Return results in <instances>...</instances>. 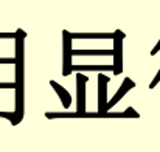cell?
<instances>
[{
    "instance_id": "cell-11",
    "label": "cell",
    "mask_w": 160,
    "mask_h": 152,
    "mask_svg": "<svg viewBox=\"0 0 160 152\" xmlns=\"http://www.w3.org/2000/svg\"><path fill=\"white\" fill-rule=\"evenodd\" d=\"M159 81H160V70H159V73H157V76L152 79V82L149 84V89H154V87L157 86V82H159Z\"/></svg>"
},
{
    "instance_id": "cell-9",
    "label": "cell",
    "mask_w": 160,
    "mask_h": 152,
    "mask_svg": "<svg viewBox=\"0 0 160 152\" xmlns=\"http://www.w3.org/2000/svg\"><path fill=\"white\" fill-rule=\"evenodd\" d=\"M50 84H52V87H53L54 90L58 92V95L61 96L64 107H68V105H70V95L67 93V90H65V89H62V87H61L58 82H54V81H50Z\"/></svg>"
},
{
    "instance_id": "cell-8",
    "label": "cell",
    "mask_w": 160,
    "mask_h": 152,
    "mask_svg": "<svg viewBox=\"0 0 160 152\" xmlns=\"http://www.w3.org/2000/svg\"><path fill=\"white\" fill-rule=\"evenodd\" d=\"M97 70V71H113V65H72V71Z\"/></svg>"
},
{
    "instance_id": "cell-4",
    "label": "cell",
    "mask_w": 160,
    "mask_h": 152,
    "mask_svg": "<svg viewBox=\"0 0 160 152\" xmlns=\"http://www.w3.org/2000/svg\"><path fill=\"white\" fill-rule=\"evenodd\" d=\"M86 82H87V76L78 73V75H76V92H78V110H79V113H84V92H86Z\"/></svg>"
},
{
    "instance_id": "cell-1",
    "label": "cell",
    "mask_w": 160,
    "mask_h": 152,
    "mask_svg": "<svg viewBox=\"0 0 160 152\" xmlns=\"http://www.w3.org/2000/svg\"><path fill=\"white\" fill-rule=\"evenodd\" d=\"M25 31H16V115L17 120H22L23 115V79H25Z\"/></svg>"
},
{
    "instance_id": "cell-7",
    "label": "cell",
    "mask_w": 160,
    "mask_h": 152,
    "mask_svg": "<svg viewBox=\"0 0 160 152\" xmlns=\"http://www.w3.org/2000/svg\"><path fill=\"white\" fill-rule=\"evenodd\" d=\"M70 37L72 39H113V33L109 34V33H104V34H89V33H70Z\"/></svg>"
},
{
    "instance_id": "cell-3",
    "label": "cell",
    "mask_w": 160,
    "mask_h": 152,
    "mask_svg": "<svg viewBox=\"0 0 160 152\" xmlns=\"http://www.w3.org/2000/svg\"><path fill=\"white\" fill-rule=\"evenodd\" d=\"M72 37L67 30L62 31V75L68 76L72 73Z\"/></svg>"
},
{
    "instance_id": "cell-5",
    "label": "cell",
    "mask_w": 160,
    "mask_h": 152,
    "mask_svg": "<svg viewBox=\"0 0 160 152\" xmlns=\"http://www.w3.org/2000/svg\"><path fill=\"white\" fill-rule=\"evenodd\" d=\"M109 82V78L104 76L103 73L98 75V93H100V115H104L106 112V84Z\"/></svg>"
},
{
    "instance_id": "cell-6",
    "label": "cell",
    "mask_w": 160,
    "mask_h": 152,
    "mask_svg": "<svg viewBox=\"0 0 160 152\" xmlns=\"http://www.w3.org/2000/svg\"><path fill=\"white\" fill-rule=\"evenodd\" d=\"M134 86H135V84H134V81H132V79H129V78H126V79L123 81V86H121V87H120V90H118V92L115 93L113 100H112V101L107 104L106 109H110V107H112V105H113L115 102L120 101V100H121V96H123V95H124V93H126V92H128L129 89H132Z\"/></svg>"
},
{
    "instance_id": "cell-10",
    "label": "cell",
    "mask_w": 160,
    "mask_h": 152,
    "mask_svg": "<svg viewBox=\"0 0 160 152\" xmlns=\"http://www.w3.org/2000/svg\"><path fill=\"white\" fill-rule=\"evenodd\" d=\"M0 64H16V57H6V59L0 57Z\"/></svg>"
},
{
    "instance_id": "cell-2",
    "label": "cell",
    "mask_w": 160,
    "mask_h": 152,
    "mask_svg": "<svg viewBox=\"0 0 160 152\" xmlns=\"http://www.w3.org/2000/svg\"><path fill=\"white\" fill-rule=\"evenodd\" d=\"M126 34L121 30H117L113 33V75H120L123 71V39Z\"/></svg>"
},
{
    "instance_id": "cell-12",
    "label": "cell",
    "mask_w": 160,
    "mask_h": 152,
    "mask_svg": "<svg viewBox=\"0 0 160 152\" xmlns=\"http://www.w3.org/2000/svg\"><path fill=\"white\" fill-rule=\"evenodd\" d=\"M159 51H160V41H159V42H157V45H156V47H154V48L151 50V56H154V54H157Z\"/></svg>"
}]
</instances>
